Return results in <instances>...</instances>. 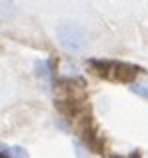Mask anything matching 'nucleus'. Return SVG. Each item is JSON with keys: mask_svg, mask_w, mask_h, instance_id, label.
Masks as SVG:
<instances>
[{"mask_svg": "<svg viewBox=\"0 0 148 158\" xmlns=\"http://www.w3.org/2000/svg\"><path fill=\"white\" fill-rule=\"evenodd\" d=\"M130 90H132L134 94H138V96L148 98V84H142V82H134V84L130 86Z\"/></svg>", "mask_w": 148, "mask_h": 158, "instance_id": "4", "label": "nucleus"}, {"mask_svg": "<svg viewBox=\"0 0 148 158\" xmlns=\"http://www.w3.org/2000/svg\"><path fill=\"white\" fill-rule=\"evenodd\" d=\"M58 40L68 52H84L88 46V34L76 22H62L56 28Z\"/></svg>", "mask_w": 148, "mask_h": 158, "instance_id": "1", "label": "nucleus"}, {"mask_svg": "<svg viewBox=\"0 0 148 158\" xmlns=\"http://www.w3.org/2000/svg\"><path fill=\"white\" fill-rule=\"evenodd\" d=\"M0 156H26V150L20 146H10V148H0Z\"/></svg>", "mask_w": 148, "mask_h": 158, "instance_id": "3", "label": "nucleus"}, {"mask_svg": "<svg viewBox=\"0 0 148 158\" xmlns=\"http://www.w3.org/2000/svg\"><path fill=\"white\" fill-rule=\"evenodd\" d=\"M14 2L12 0H0V20H6L14 14Z\"/></svg>", "mask_w": 148, "mask_h": 158, "instance_id": "2", "label": "nucleus"}]
</instances>
